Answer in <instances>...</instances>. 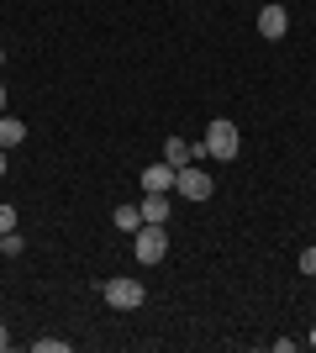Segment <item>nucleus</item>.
Listing matches in <instances>:
<instances>
[{
  "label": "nucleus",
  "mask_w": 316,
  "mask_h": 353,
  "mask_svg": "<svg viewBox=\"0 0 316 353\" xmlns=\"http://www.w3.org/2000/svg\"><path fill=\"white\" fill-rule=\"evenodd\" d=\"M132 253H137V264H164V253H169V237L158 221H143L132 232Z\"/></svg>",
  "instance_id": "f257e3e1"
},
{
  "label": "nucleus",
  "mask_w": 316,
  "mask_h": 353,
  "mask_svg": "<svg viewBox=\"0 0 316 353\" xmlns=\"http://www.w3.org/2000/svg\"><path fill=\"white\" fill-rule=\"evenodd\" d=\"M200 143H206V159H238V121H227V117H216L206 127V137H200Z\"/></svg>",
  "instance_id": "f03ea898"
},
{
  "label": "nucleus",
  "mask_w": 316,
  "mask_h": 353,
  "mask_svg": "<svg viewBox=\"0 0 316 353\" xmlns=\"http://www.w3.org/2000/svg\"><path fill=\"white\" fill-rule=\"evenodd\" d=\"M174 190L185 195V201H211V190H216V185H211V174L206 169H190V163H180V169H174Z\"/></svg>",
  "instance_id": "7ed1b4c3"
},
{
  "label": "nucleus",
  "mask_w": 316,
  "mask_h": 353,
  "mask_svg": "<svg viewBox=\"0 0 316 353\" xmlns=\"http://www.w3.org/2000/svg\"><path fill=\"white\" fill-rule=\"evenodd\" d=\"M143 301H148V290L137 280H105V306L111 311H137Z\"/></svg>",
  "instance_id": "20e7f679"
},
{
  "label": "nucleus",
  "mask_w": 316,
  "mask_h": 353,
  "mask_svg": "<svg viewBox=\"0 0 316 353\" xmlns=\"http://www.w3.org/2000/svg\"><path fill=\"white\" fill-rule=\"evenodd\" d=\"M258 32H264L269 43H274V37H285V32H290V11H285V6H280V0H269V6L258 11Z\"/></svg>",
  "instance_id": "39448f33"
},
{
  "label": "nucleus",
  "mask_w": 316,
  "mask_h": 353,
  "mask_svg": "<svg viewBox=\"0 0 316 353\" xmlns=\"http://www.w3.org/2000/svg\"><path fill=\"white\" fill-rule=\"evenodd\" d=\"M143 190H153V195H169L174 190V163H153V169H143Z\"/></svg>",
  "instance_id": "423d86ee"
},
{
  "label": "nucleus",
  "mask_w": 316,
  "mask_h": 353,
  "mask_svg": "<svg viewBox=\"0 0 316 353\" xmlns=\"http://www.w3.org/2000/svg\"><path fill=\"white\" fill-rule=\"evenodd\" d=\"M137 211H143V221H158V227H164V221H169V211H174V206H169V195H153V190H148Z\"/></svg>",
  "instance_id": "0eeeda50"
},
{
  "label": "nucleus",
  "mask_w": 316,
  "mask_h": 353,
  "mask_svg": "<svg viewBox=\"0 0 316 353\" xmlns=\"http://www.w3.org/2000/svg\"><path fill=\"white\" fill-rule=\"evenodd\" d=\"M164 159L180 169V163H196V153H190V143H185V137H169V143H164Z\"/></svg>",
  "instance_id": "6e6552de"
},
{
  "label": "nucleus",
  "mask_w": 316,
  "mask_h": 353,
  "mask_svg": "<svg viewBox=\"0 0 316 353\" xmlns=\"http://www.w3.org/2000/svg\"><path fill=\"white\" fill-rule=\"evenodd\" d=\"M21 137H27V127H21V121H16V117H0V148H16Z\"/></svg>",
  "instance_id": "1a4fd4ad"
},
{
  "label": "nucleus",
  "mask_w": 316,
  "mask_h": 353,
  "mask_svg": "<svg viewBox=\"0 0 316 353\" xmlns=\"http://www.w3.org/2000/svg\"><path fill=\"white\" fill-rule=\"evenodd\" d=\"M143 227V211L137 206H116V232H137Z\"/></svg>",
  "instance_id": "9d476101"
},
{
  "label": "nucleus",
  "mask_w": 316,
  "mask_h": 353,
  "mask_svg": "<svg viewBox=\"0 0 316 353\" xmlns=\"http://www.w3.org/2000/svg\"><path fill=\"white\" fill-rule=\"evenodd\" d=\"M32 348H37V353H69V343H63V338H37Z\"/></svg>",
  "instance_id": "9b49d317"
},
{
  "label": "nucleus",
  "mask_w": 316,
  "mask_h": 353,
  "mask_svg": "<svg viewBox=\"0 0 316 353\" xmlns=\"http://www.w3.org/2000/svg\"><path fill=\"white\" fill-rule=\"evenodd\" d=\"M16 232V206H0V237Z\"/></svg>",
  "instance_id": "f8f14e48"
},
{
  "label": "nucleus",
  "mask_w": 316,
  "mask_h": 353,
  "mask_svg": "<svg viewBox=\"0 0 316 353\" xmlns=\"http://www.w3.org/2000/svg\"><path fill=\"white\" fill-rule=\"evenodd\" d=\"M301 274H306V280H316V248L301 253Z\"/></svg>",
  "instance_id": "ddd939ff"
},
{
  "label": "nucleus",
  "mask_w": 316,
  "mask_h": 353,
  "mask_svg": "<svg viewBox=\"0 0 316 353\" xmlns=\"http://www.w3.org/2000/svg\"><path fill=\"white\" fill-rule=\"evenodd\" d=\"M0 348H11V332H6V327H0Z\"/></svg>",
  "instance_id": "4468645a"
},
{
  "label": "nucleus",
  "mask_w": 316,
  "mask_h": 353,
  "mask_svg": "<svg viewBox=\"0 0 316 353\" xmlns=\"http://www.w3.org/2000/svg\"><path fill=\"white\" fill-rule=\"evenodd\" d=\"M6 169H11V163H6V148H0V174H6Z\"/></svg>",
  "instance_id": "2eb2a0df"
},
{
  "label": "nucleus",
  "mask_w": 316,
  "mask_h": 353,
  "mask_svg": "<svg viewBox=\"0 0 316 353\" xmlns=\"http://www.w3.org/2000/svg\"><path fill=\"white\" fill-rule=\"evenodd\" d=\"M0 117H6V85H0Z\"/></svg>",
  "instance_id": "dca6fc26"
},
{
  "label": "nucleus",
  "mask_w": 316,
  "mask_h": 353,
  "mask_svg": "<svg viewBox=\"0 0 316 353\" xmlns=\"http://www.w3.org/2000/svg\"><path fill=\"white\" fill-rule=\"evenodd\" d=\"M311 348H316V327H311Z\"/></svg>",
  "instance_id": "f3484780"
},
{
  "label": "nucleus",
  "mask_w": 316,
  "mask_h": 353,
  "mask_svg": "<svg viewBox=\"0 0 316 353\" xmlns=\"http://www.w3.org/2000/svg\"><path fill=\"white\" fill-rule=\"evenodd\" d=\"M0 69H6V53H0Z\"/></svg>",
  "instance_id": "a211bd4d"
},
{
  "label": "nucleus",
  "mask_w": 316,
  "mask_h": 353,
  "mask_svg": "<svg viewBox=\"0 0 316 353\" xmlns=\"http://www.w3.org/2000/svg\"><path fill=\"white\" fill-rule=\"evenodd\" d=\"M0 253H6V237H0Z\"/></svg>",
  "instance_id": "6ab92c4d"
}]
</instances>
